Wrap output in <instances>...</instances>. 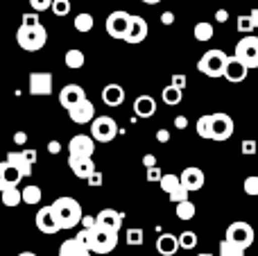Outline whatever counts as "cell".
<instances>
[{"instance_id":"cell-55","label":"cell","mask_w":258,"mask_h":256,"mask_svg":"<svg viewBox=\"0 0 258 256\" xmlns=\"http://www.w3.org/2000/svg\"><path fill=\"white\" fill-rule=\"evenodd\" d=\"M227 18H229L227 9H218V12H215V21L218 23H227Z\"/></svg>"},{"instance_id":"cell-23","label":"cell","mask_w":258,"mask_h":256,"mask_svg":"<svg viewBox=\"0 0 258 256\" xmlns=\"http://www.w3.org/2000/svg\"><path fill=\"white\" fill-rule=\"evenodd\" d=\"M21 179H23V177L18 175V172L14 170V168L9 166L7 161H0V190H5V188H16Z\"/></svg>"},{"instance_id":"cell-10","label":"cell","mask_w":258,"mask_h":256,"mask_svg":"<svg viewBox=\"0 0 258 256\" xmlns=\"http://www.w3.org/2000/svg\"><path fill=\"white\" fill-rule=\"evenodd\" d=\"M129 18H132V14L122 12V9H116V12H111L107 16V23H104V30H107V34L111 36V39H125L127 34V27H129Z\"/></svg>"},{"instance_id":"cell-33","label":"cell","mask_w":258,"mask_h":256,"mask_svg":"<svg viewBox=\"0 0 258 256\" xmlns=\"http://www.w3.org/2000/svg\"><path fill=\"white\" fill-rule=\"evenodd\" d=\"M183 98V91L174 89V86H165L163 91H161V100H163L165 104H170V107H174V104H179Z\"/></svg>"},{"instance_id":"cell-36","label":"cell","mask_w":258,"mask_h":256,"mask_svg":"<svg viewBox=\"0 0 258 256\" xmlns=\"http://www.w3.org/2000/svg\"><path fill=\"white\" fill-rule=\"evenodd\" d=\"M220 256H245V249H240L238 245L229 243L224 238V240H220Z\"/></svg>"},{"instance_id":"cell-27","label":"cell","mask_w":258,"mask_h":256,"mask_svg":"<svg viewBox=\"0 0 258 256\" xmlns=\"http://www.w3.org/2000/svg\"><path fill=\"white\" fill-rule=\"evenodd\" d=\"M63 63H66V68H71V71H80V68L86 63V57L82 50L71 48L66 54H63Z\"/></svg>"},{"instance_id":"cell-34","label":"cell","mask_w":258,"mask_h":256,"mask_svg":"<svg viewBox=\"0 0 258 256\" xmlns=\"http://www.w3.org/2000/svg\"><path fill=\"white\" fill-rule=\"evenodd\" d=\"M177 245L181 249H195L197 247V234L195 231H181V234L177 236Z\"/></svg>"},{"instance_id":"cell-44","label":"cell","mask_w":258,"mask_h":256,"mask_svg":"<svg viewBox=\"0 0 258 256\" xmlns=\"http://www.w3.org/2000/svg\"><path fill=\"white\" fill-rule=\"evenodd\" d=\"M52 0H30V7L34 9V14H41V12H48Z\"/></svg>"},{"instance_id":"cell-31","label":"cell","mask_w":258,"mask_h":256,"mask_svg":"<svg viewBox=\"0 0 258 256\" xmlns=\"http://www.w3.org/2000/svg\"><path fill=\"white\" fill-rule=\"evenodd\" d=\"M174 213H177L179 220H192L195 213H197V207L190 202V200H186V202L174 204Z\"/></svg>"},{"instance_id":"cell-58","label":"cell","mask_w":258,"mask_h":256,"mask_svg":"<svg viewBox=\"0 0 258 256\" xmlns=\"http://www.w3.org/2000/svg\"><path fill=\"white\" fill-rule=\"evenodd\" d=\"M197 256H213V254H206V252H204V254H197Z\"/></svg>"},{"instance_id":"cell-54","label":"cell","mask_w":258,"mask_h":256,"mask_svg":"<svg viewBox=\"0 0 258 256\" xmlns=\"http://www.w3.org/2000/svg\"><path fill=\"white\" fill-rule=\"evenodd\" d=\"M143 166H145V168H154L156 166V157H154V154H145V157H143Z\"/></svg>"},{"instance_id":"cell-25","label":"cell","mask_w":258,"mask_h":256,"mask_svg":"<svg viewBox=\"0 0 258 256\" xmlns=\"http://www.w3.org/2000/svg\"><path fill=\"white\" fill-rule=\"evenodd\" d=\"M238 32H242V34H251V32L258 27V9H251L249 14H242V16H238Z\"/></svg>"},{"instance_id":"cell-6","label":"cell","mask_w":258,"mask_h":256,"mask_svg":"<svg viewBox=\"0 0 258 256\" xmlns=\"http://www.w3.org/2000/svg\"><path fill=\"white\" fill-rule=\"evenodd\" d=\"M91 125V139L98 141V143H111L118 136V122L111 116H98L89 122Z\"/></svg>"},{"instance_id":"cell-41","label":"cell","mask_w":258,"mask_h":256,"mask_svg":"<svg viewBox=\"0 0 258 256\" xmlns=\"http://www.w3.org/2000/svg\"><path fill=\"white\" fill-rule=\"evenodd\" d=\"M245 193L251 195V198L258 195V177L256 175H251V177H247L245 179Z\"/></svg>"},{"instance_id":"cell-39","label":"cell","mask_w":258,"mask_h":256,"mask_svg":"<svg viewBox=\"0 0 258 256\" xmlns=\"http://www.w3.org/2000/svg\"><path fill=\"white\" fill-rule=\"evenodd\" d=\"M50 9H52L54 16H68L71 14V0H52V5H50Z\"/></svg>"},{"instance_id":"cell-15","label":"cell","mask_w":258,"mask_h":256,"mask_svg":"<svg viewBox=\"0 0 258 256\" xmlns=\"http://www.w3.org/2000/svg\"><path fill=\"white\" fill-rule=\"evenodd\" d=\"M204 181H206L204 170H200V168H195V166L186 168V170L179 175V186H183L188 193H195V190L204 188Z\"/></svg>"},{"instance_id":"cell-17","label":"cell","mask_w":258,"mask_h":256,"mask_svg":"<svg viewBox=\"0 0 258 256\" xmlns=\"http://www.w3.org/2000/svg\"><path fill=\"white\" fill-rule=\"evenodd\" d=\"M122 220H125V216H122L120 211H116V209H102V211L95 216V225L104 227V229H111V231H120L122 227Z\"/></svg>"},{"instance_id":"cell-19","label":"cell","mask_w":258,"mask_h":256,"mask_svg":"<svg viewBox=\"0 0 258 256\" xmlns=\"http://www.w3.org/2000/svg\"><path fill=\"white\" fill-rule=\"evenodd\" d=\"M34 225H36V229H39L41 234H50V236H52V234H59V225L54 222L50 207H41L39 211H36Z\"/></svg>"},{"instance_id":"cell-37","label":"cell","mask_w":258,"mask_h":256,"mask_svg":"<svg viewBox=\"0 0 258 256\" xmlns=\"http://www.w3.org/2000/svg\"><path fill=\"white\" fill-rule=\"evenodd\" d=\"M143 243H145V234H143L141 227L127 229V245H132V247H141Z\"/></svg>"},{"instance_id":"cell-48","label":"cell","mask_w":258,"mask_h":256,"mask_svg":"<svg viewBox=\"0 0 258 256\" xmlns=\"http://www.w3.org/2000/svg\"><path fill=\"white\" fill-rule=\"evenodd\" d=\"M82 229H93L95 227V216H82Z\"/></svg>"},{"instance_id":"cell-43","label":"cell","mask_w":258,"mask_h":256,"mask_svg":"<svg viewBox=\"0 0 258 256\" xmlns=\"http://www.w3.org/2000/svg\"><path fill=\"white\" fill-rule=\"evenodd\" d=\"M21 25H25V27L41 25V18H39V14H34V12H30V14H23V21H21Z\"/></svg>"},{"instance_id":"cell-20","label":"cell","mask_w":258,"mask_h":256,"mask_svg":"<svg viewBox=\"0 0 258 256\" xmlns=\"http://www.w3.org/2000/svg\"><path fill=\"white\" fill-rule=\"evenodd\" d=\"M84 98H86V91L82 89L80 84H66L59 91V104H61L63 109H71L73 104H77Z\"/></svg>"},{"instance_id":"cell-45","label":"cell","mask_w":258,"mask_h":256,"mask_svg":"<svg viewBox=\"0 0 258 256\" xmlns=\"http://www.w3.org/2000/svg\"><path fill=\"white\" fill-rule=\"evenodd\" d=\"M170 86L183 91V89H186V75H181V73H174V75H172V84H170Z\"/></svg>"},{"instance_id":"cell-18","label":"cell","mask_w":258,"mask_h":256,"mask_svg":"<svg viewBox=\"0 0 258 256\" xmlns=\"http://www.w3.org/2000/svg\"><path fill=\"white\" fill-rule=\"evenodd\" d=\"M247 75H249V71H247L245 66H242L240 61H238L236 57H229L227 63H224V71H222V77L227 82H231V84H240V82L247 80Z\"/></svg>"},{"instance_id":"cell-16","label":"cell","mask_w":258,"mask_h":256,"mask_svg":"<svg viewBox=\"0 0 258 256\" xmlns=\"http://www.w3.org/2000/svg\"><path fill=\"white\" fill-rule=\"evenodd\" d=\"M68 168L73 170L75 177L89 179L95 172V161H93V157H68Z\"/></svg>"},{"instance_id":"cell-9","label":"cell","mask_w":258,"mask_h":256,"mask_svg":"<svg viewBox=\"0 0 258 256\" xmlns=\"http://www.w3.org/2000/svg\"><path fill=\"white\" fill-rule=\"evenodd\" d=\"M211 116V141H229L233 136V118L229 113H209Z\"/></svg>"},{"instance_id":"cell-53","label":"cell","mask_w":258,"mask_h":256,"mask_svg":"<svg viewBox=\"0 0 258 256\" xmlns=\"http://www.w3.org/2000/svg\"><path fill=\"white\" fill-rule=\"evenodd\" d=\"M48 152L50 154H59V152H61V143H59V141H50V143H48Z\"/></svg>"},{"instance_id":"cell-1","label":"cell","mask_w":258,"mask_h":256,"mask_svg":"<svg viewBox=\"0 0 258 256\" xmlns=\"http://www.w3.org/2000/svg\"><path fill=\"white\" fill-rule=\"evenodd\" d=\"M75 240L86 247L91 254H109L118 247V234L111 229H104V227L95 225L93 229H82L75 236Z\"/></svg>"},{"instance_id":"cell-7","label":"cell","mask_w":258,"mask_h":256,"mask_svg":"<svg viewBox=\"0 0 258 256\" xmlns=\"http://www.w3.org/2000/svg\"><path fill=\"white\" fill-rule=\"evenodd\" d=\"M5 161L21 177H32V170H34L36 163V150H12V152H7Z\"/></svg>"},{"instance_id":"cell-8","label":"cell","mask_w":258,"mask_h":256,"mask_svg":"<svg viewBox=\"0 0 258 256\" xmlns=\"http://www.w3.org/2000/svg\"><path fill=\"white\" fill-rule=\"evenodd\" d=\"M227 240L233 245H238L240 249H247L254 245V229L249 222H231L227 227Z\"/></svg>"},{"instance_id":"cell-40","label":"cell","mask_w":258,"mask_h":256,"mask_svg":"<svg viewBox=\"0 0 258 256\" xmlns=\"http://www.w3.org/2000/svg\"><path fill=\"white\" fill-rule=\"evenodd\" d=\"M170 198V202H174V204H179V202H186L188 200V190L183 188V186H177V188L172 190V193L168 195Z\"/></svg>"},{"instance_id":"cell-49","label":"cell","mask_w":258,"mask_h":256,"mask_svg":"<svg viewBox=\"0 0 258 256\" xmlns=\"http://www.w3.org/2000/svg\"><path fill=\"white\" fill-rule=\"evenodd\" d=\"M174 127H177V130H186V127H188V118L186 116H174Z\"/></svg>"},{"instance_id":"cell-11","label":"cell","mask_w":258,"mask_h":256,"mask_svg":"<svg viewBox=\"0 0 258 256\" xmlns=\"http://www.w3.org/2000/svg\"><path fill=\"white\" fill-rule=\"evenodd\" d=\"M52 84H54V77L50 73H30V80H27V89H30V95L39 98H48L52 95Z\"/></svg>"},{"instance_id":"cell-5","label":"cell","mask_w":258,"mask_h":256,"mask_svg":"<svg viewBox=\"0 0 258 256\" xmlns=\"http://www.w3.org/2000/svg\"><path fill=\"white\" fill-rule=\"evenodd\" d=\"M233 57H236L247 71L258 68V36H251V34L242 36L236 43V54H233Z\"/></svg>"},{"instance_id":"cell-50","label":"cell","mask_w":258,"mask_h":256,"mask_svg":"<svg viewBox=\"0 0 258 256\" xmlns=\"http://www.w3.org/2000/svg\"><path fill=\"white\" fill-rule=\"evenodd\" d=\"M161 23H163V25H172V23H174V14L172 12H163V14H161Z\"/></svg>"},{"instance_id":"cell-57","label":"cell","mask_w":258,"mask_h":256,"mask_svg":"<svg viewBox=\"0 0 258 256\" xmlns=\"http://www.w3.org/2000/svg\"><path fill=\"white\" fill-rule=\"evenodd\" d=\"M18 256H36V254H34V252H21Z\"/></svg>"},{"instance_id":"cell-52","label":"cell","mask_w":258,"mask_h":256,"mask_svg":"<svg viewBox=\"0 0 258 256\" xmlns=\"http://www.w3.org/2000/svg\"><path fill=\"white\" fill-rule=\"evenodd\" d=\"M14 143H16V145H25L27 143V134H25V132H16V134H14Z\"/></svg>"},{"instance_id":"cell-4","label":"cell","mask_w":258,"mask_h":256,"mask_svg":"<svg viewBox=\"0 0 258 256\" xmlns=\"http://www.w3.org/2000/svg\"><path fill=\"white\" fill-rule=\"evenodd\" d=\"M229 54L224 50H206L202 54V59L197 61V71L204 73L206 77H222V71H224V63H227Z\"/></svg>"},{"instance_id":"cell-29","label":"cell","mask_w":258,"mask_h":256,"mask_svg":"<svg viewBox=\"0 0 258 256\" xmlns=\"http://www.w3.org/2000/svg\"><path fill=\"white\" fill-rule=\"evenodd\" d=\"M73 25H75V30H77V32H82V34H86V32H91V30H93V25H95V18L91 16L89 12H82V14H77V16H75V21H73Z\"/></svg>"},{"instance_id":"cell-2","label":"cell","mask_w":258,"mask_h":256,"mask_svg":"<svg viewBox=\"0 0 258 256\" xmlns=\"http://www.w3.org/2000/svg\"><path fill=\"white\" fill-rule=\"evenodd\" d=\"M50 211H52L54 222L59 225V231L61 229H75V227L80 225L82 216H84L82 204L77 202V200H73V198L54 200V202L50 204Z\"/></svg>"},{"instance_id":"cell-51","label":"cell","mask_w":258,"mask_h":256,"mask_svg":"<svg viewBox=\"0 0 258 256\" xmlns=\"http://www.w3.org/2000/svg\"><path fill=\"white\" fill-rule=\"evenodd\" d=\"M156 141H159V143H168V141H170V132L168 130H159V132H156Z\"/></svg>"},{"instance_id":"cell-22","label":"cell","mask_w":258,"mask_h":256,"mask_svg":"<svg viewBox=\"0 0 258 256\" xmlns=\"http://www.w3.org/2000/svg\"><path fill=\"white\" fill-rule=\"evenodd\" d=\"M134 113L138 118H152L156 113V100L152 95H138L134 100Z\"/></svg>"},{"instance_id":"cell-3","label":"cell","mask_w":258,"mask_h":256,"mask_svg":"<svg viewBox=\"0 0 258 256\" xmlns=\"http://www.w3.org/2000/svg\"><path fill=\"white\" fill-rule=\"evenodd\" d=\"M16 43L18 48L27 50V52H36L48 43V30L43 25H34V27H25L21 25L16 30Z\"/></svg>"},{"instance_id":"cell-56","label":"cell","mask_w":258,"mask_h":256,"mask_svg":"<svg viewBox=\"0 0 258 256\" xmlns=\"http://www.w3.org/2000/svg\"><path fill=\"white\" fill-rule=\"evenodd\" d=\"M141 3H145V5H159L161 0H141Z\"/></svg>"},{"instance_id":"cell-21","label":"cell","mask_w":258,"mask_h":256,"mask_svg":"<svg viewBox=\"0 0 258 256\" xmlns=\"http://www.w3.org/2000/svg\"><path fill=\"white\" fill-rule=\"evenodd\" d=\"M102 102L107 107H120L125 102V89L120 84H107L102 89Z\"/></svg>"},{"instance_id":"cell-24","label":"cell","mask_w":258,"mask_h":256,"mask_svg":"<svg viewBox=\"0 0 258 256\" xmlns=\"http://www.w3.org/2000/svg\"><path fill=\"white\" fill-rule=\"evenodd\" d=\"M177 249H179V245H177V236L174 234H161L156 238V252L161 256H174Z\"/></svg>"},{"instance_id":"cell-14","label":"cell","mask_w":258,"mask_h":256,"mask_svg":"<svg viewBox=\"0 0 258 256\" xmlns=\"http://www.w3.org/2000/svg\"><path fill=\"white\" fill-rule=\"evenodd\" d=\"M147 32H150V27H147V21L143 16H132L129 18V27H127V34L122 41H127V43L132 45H138L145 41Z\"/></svg>"},{"instance_id":"cell-35","label":"cell","mask_w":258,"mask_h":256,"mask_svg":"<svg viewBox=\"0 0 258 256\" xmlns=\"http://www.w3.org/2000/svg\"><path fill=\"white\" fill-rule=\"evenodd\" d=\"M159 186H161V190H163V193L170 195L179 186V175H161Z\"/></svg>"},{"instance_id":"cell-38","label":"cell","mask_w":258,"mask_h":256,"mask_svg":"<svg viewBox=\"0 0 258 256\" xmlns=\"http://www.w3.org/2000/svg\"><path fill=\"white\" fill-rule=\"evenodd\" d=\"M197 136L200 139H211V116H200L197 118Z\"/></svg>"},{"instance_id":"cell-26","label":"cell","mask_w":258,"mask_h":256,"mask_svg":"<svg viewBox=\"0 0 258 256\" xmlns=\"http://www.w3.org/2000/svg\"><path fill=\"white\" fill-rule=\"evenodd\" d=\"M59 256H91V252L86 247H82L75 238H68L59 247Z\"/></svg>"},{"instance_id":"cell-47","label":"cell","mask_w":258,"mask_h":256,"mask_svg":"<svg viewBox=\"0 0 258 256\" xmlns=\"http://www.w3.org/2000/svg\"><path fill=\"white\" fill-rule=\"evenodd\" d=\"M86 181H89V186H95V188H98V186H102V172H100V170H95L93 175H91Z\"/></svg>"},{"instance_id":"cell-32","label":"cell","mask_w":258,"mask_h":256,"mask_svg":"<svg viewBox=\"0 0 258 256\" xmlns=\"http://www.w3.org/2000/svg\"><path fill=\"white\" fill-rule=\"evenodd\" d=\"M21 202H25V204H39L41 202V188H39V186H34V184L25 186V188L21 190Z\"/></svg>"},{"instance_id":"cell-28","label":"cell","mask_w":258,"mask_h":256,"mask_svg":"<svg viewBox=\"0 0 258 256\" xmlns=\"http://www.w3.org/2000/svg\"><path fill=\"white\" fill-rule=\"evenodd\" d=\"M213 34H215L213 25H211V23H206V21H200L195 27H192V36H195L200 43H204V41H211V39H213Z\"/></svg>"},{"instance_id":"cell-30","label":"cell","mask_w":258,"mask_h":256,"mask_svg":"<svg viewBox=\"0 0 258 256\" xmlns=\"http://www.w3.org/2000/svg\"><path fill=\"white\" fill-rule=\"evenodd\" d=\"M0 202L5 204V207H9V209H14V207H18L21 204V188H5V190H0Z\"/></svg>"},{"instance_id":"cell-42","label":"cell","mask_w":258,"mask_h":256,"mask_svg":"<svg viewBox=\"0 0 258 256\" xmlns=\"http://www.w3.org/2000/svg\"><path fill=\"white\" fill-rule=\"evenodd\" d=\"M240 152L247 154V157H251V154L258 152V143H256V141H251V139L242 141V143H240Z\"/></svg>"},{"instance_id":"cell-12","label":"cell","mask_w":258,"mask_h":256,"mask_svg":"<svg viewBox=\"0 0 258 256\" xmlns=\"http://www.w3.org/2000/svg\"><path fill=\"white\" fill-rule=\"evenodd\" d=\"M68 118H71L73 122H77V125H89V122L95 118V107H93V102H91L89 98L80 100L77 104H73V107L68 109Z\"/></svg>"},{"instance_id":"cell-46","label":"cell","mask_w":258,"mask_h":256,"mask_svg":"<svg viewBox=\"0 0 258 256\" xmlns=\"http://www.w3.org/2000/svg\"><path fill=\"white\" fill-rule=\"evenodd\" d=\"M161 175H163V172L159 170V166H154V168H147V181H159L161 179Z\"/></svg>"},{"instance_id":"cell-13","label":"cell","mask_w":258,"mask_h":256,"mask_svg":"<svg viewBox=\"0 0 258 256\" xmlns=\"http://www.w3.org/2000/svg\"><path fill=\"white\" fill-rule=\"evenodd\" d=\"M68 152H71V157H93L95 141L89 134H77L68 141Z\"/></svg>"}]
</instances>
